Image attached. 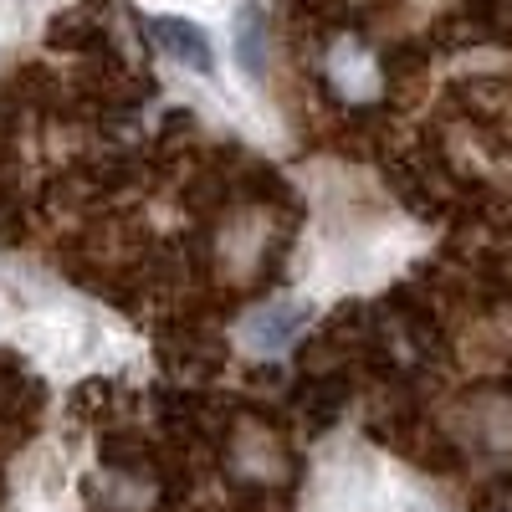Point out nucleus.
I'll use <instances>...</instances> for the list:
<instances>
[{
	"label": "nucleus",
	"mask_w": 512,
	"mask_h": 512,
	"mask_svg": "<svg viewBox=\"0 0 512 512\" xmlns=\"http://www.w3.org/2000/svg\"><path fill=\"white\" fill-rule=\"evenodd\" d=\"M149 36H154V47H159L169 62H175V67L200 72V77L216 72V52H210V36H205L195 21H180V16H154V21H149Z\"/></svg>",
	"instance_id": "nucleus-1"
},
{
	"label": "nucleus",
	"mask_w": 512,
	"mask_h": 512,
	"mask_svg": "<svg viewBox=\"0 0 512 512\" xmlns=\"http://www.w3.org/2000/svg\"><path fill=\"white\" fill-rule=\"evenodd\" d=\"M297 323H303V318H297L292 308H277L272 323H256V328H251V344H267V349H272V344H282V338H287Z\"/></svg>",
	"instance_id": "nucleus-2"
},
{
	"label": "nucleus",
	"mask_w": 512,
	"mask_h": 512,
	"mask_svg": "<svg viewBox=\"0 0 512 512\" xmlns=\"http://www.w3.org/2000/svg\"><path fill=\"white\" fill-rule=\"evenodd\" d=\"M236 47H241V62L256 72V67H262V57H256V11H246L241 16V36H236Z\"/></svg>",
	"instance_id": "nucleus-3"
}]
</instances>
